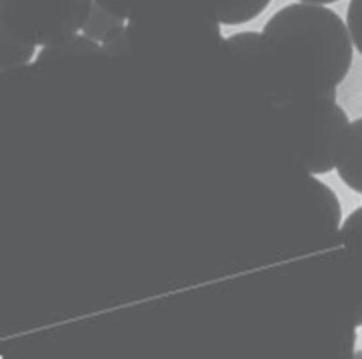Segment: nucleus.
I'll return each mask as SVG.
<instances>
[{
	"instance_id": "obj_9",
	"label": "nucleus",
	"mask_w": 362,
	"mask_h": 359,
	"mask_svg": "<svg viewBox=\"0 0 362 359\" xmlns=\"http://www.w3.org/2000/svg\"><path fill=\"white\" fill-rule=\"evenodd\" d=\"M339 237L355 266L356 286H362V206L356 208L342 223Z\"/></svg>"
},
{
	"instance_id": "obj_1",
	"label": "nucleus",
	"mask_w": 362,
	"mask_h": 359,
	"mask_svg": "<svg viewBox=\"0 0 362 359\" xmlns=\"http://www.w3.org/2000/svg\"><path fill=\"white\" fill-rule=\"evenodd\" d=\"M351 61L349 30L333 9L292 4L264 25L255 63L281 93L303 104L335 90L346 80Z\"/></svg>"
},
{
	"instance_id": "obj_11",
	"label": "nucleus",
	"mask_w": 362,
	"mask_h": 359,
	"mask_svg": "<svg viewBox=\"0 0 362 359\" xmlns=\"http://www.w3.org/2000/svg\"><path fill=\"white\" fill-rule=\"evenodd\" d=\"M313 184V194H315V199L318 201L321 210L324 213V220L329 225L332 231H338L339 223H341V205L338 197L335 196L327 185L317 181V179H310Z\"/></svg>"
},
{
	"instance_id": "obj_7",
	"label": "nucleus",
	"mask_w": 362,
	"mask_h": 359,
	"mask_svg": "<svg viewBox=\"0 0 362 359\" xmlns=\"http://www.w3.org/2000/svg\"><path fill=\"white\" fill-rule=\"evenodd\" d=\"M35 46L18 35L0 16V71L21 68L33 60Z\"/></svg>"
},
{
	"instance_id": "obj_4",
	"label": "nucleus",
	"mask_w": 362,
	"mask_h": 359,
	"mask_svg": "<svg viewBox=\"0 0 362 359\" xmlns=\"http://www.w3.org/2000/svg\"><path fill=\"white\" fill-rule=\"evenodd\" d=\"M196 9L211 20L235 26L259 17L272 0H189Z\"/></svg>"
},
{
	"instance_id": "obj_14",
	"label": "nucleus",
	"mask_w": 362,
	"mask_h": 359,
	"mask_svg": "<svg viewBox=\"0 0 362 359\" xmlns=\"http://www.w3.org/2000/svg\"><path fill=\"white\" fill-rule=\"evenodd\" d=\"M356 301H355V317H354V324L356 329L362 327V288H356Z\"/></svg>"
},
{
	"instance_id": "obj_10",
	"label": "nucleus",
	"mask_w": 362,
	"mask_h": 359,
	"mask_svg": "<svg viewBox=\"0 0 362 359\" xmlns=\"http://www.w3.org/2000/svg\"><path fill=\"white\" fill-rule=\"evenodd\" d=\"M93 2L122 20H135L164 5L168 0H93Z\"/></svg>"
},
{
	"instance_id": "obj_12",
	"label": "nucleus",
	"mask_w": 362,
	"mask_h": 359,
	"mask_svg": "<svg viewBox=\"0 0 362 359\" xmlns=\"http://www.w3.org/2000/svg\"><path fill=\"white\" fill-rule=\"evenodd\" d=\"M347 30L351 45L362 55V0H350L347 9Z\"/></svg>"
},
{
	"instance_id": "obj_8",
	"label": "nucleus",
	"mask_w": 362,
	"mask_h": 359,
	"mask_svg": "<svg viewBox=\"0 0 362 359\" xmlns=\"http://www.w3.org/2000/svg\"><path fill=\"white\" fill-rule=\"evenodd\" d=\"M124 30H126V26H124L122 18L110 14L97 2H92L89 18L83 26L84 37H88L95 43L104 45L118 37Z\"/></svg>"
},
{
	"instance_id": "obj_2",
	"label": "nucleus",
	"mask_w": 362,
	"mask_h": 359,
	"mask_svg": "<svg viewBox=\"0 0 362 359\" xmlns=\"http://www.w3.org/2000/svg\"><path fill=\"white\" fill-rule=\"evenodd\" d=\"M92 0H0V16L34 46L77 34L89 18Z\"/></svg>"
},
{
	"instance_id": "obj_6",
	"label": "nucleus",
	"mask_w": 362,
	"mask_h": 359,
	"mask_svg": "<svg viewBox=\"0 0 362 359\" xmlns=\"http://www.w3.org/2000/svg\"><path fill=\"white\" fill-rule=\"evenodd\" d=\"M337 172L350 190L362 194V118L350 122L344 148H342Z\"/></svg>"
},
{
	"instance_id": "obj_13",
	"label": "nucleus",
	"mask_w": 362,
	"mask_h": 359,
	"mask_svg": "<svg viewBox=\"0 0 362 359\" xmlns=\"http://www.w3.org/2000/svg\"><path fill=\"white\" fill-rule=\"evenodd\" d=\"M126 31L127 30H124L113 40L101 45V49H103L104 55H106V57H118V55H122L124 52L127 51V48H129V35H127Z\"/></svg>"
},
{
	"instance_id": "obj_15",
	"label": "nucleus",
	"mask_w": 362,
	"mask_h": 359,
	"mask_svg": "<svg viewBox=\"0 0 362 359\" xmlns=\"http://www.w3.org/2000/svg\"><path fill=\"white\" fill-rule=\"evenodd\" d=\"M338 0H300V4H310V5H330V4H335Z\"/></svg>"
},
{
	"instance_id": "obj_16",
	"label": "nucleus",
	"mask_w": 362,
	"mask_h": 359,
	"mask_svg": "<svg viewBox=\"0 0 362 359\" xmlns=\"http://www.w3.org/2000/svg\"><path fill=\"white\" fill-rule=\"evenodd\" d=\"M354 359H362V348H361V351H356V352H355Z\"/></svg>"
},
{
	"instance_id": "obj_3",
	"label": "nucleus",
	"mask_w": 362,
	"mask_h": 359,
	"mask_svg": "<svg viewBox=\"0 0 362 359\" xmlns=\"http://www.w3.org/2000/svg\"><path fill=\"white\" fill-rule=\"evenodd\" d=\"M306 107L301 165L309 175H327L337 168L349 134V117L337 102V92L303 102Z\"/></svg>"
},
{
	"instance_id": "obj_5",
	"label": "nucleus",
	"mask_w": 362,
	"mask_h": 359,
	"mask_svg": "<svg viewBox=\"0 0 362 359\" xmlns=\"http://www.w3.org/2000/svg\"><path fill=\"white\" fill-rule=\"evenodd\" d=\"M104 57L101 46L88 37L74 34L63 40L47 45L37 57V64L59 66L66 63L95 60Z\"/></svg>"
}]
</instances>
